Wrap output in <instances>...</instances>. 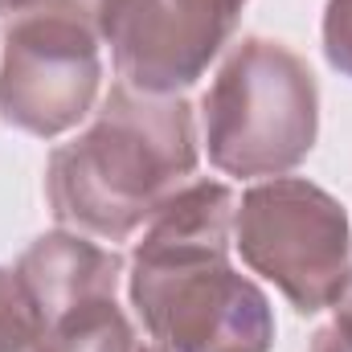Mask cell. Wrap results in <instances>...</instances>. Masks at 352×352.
Returning <instances> with one entry per match:
<instances>
[{
  "label": "cell",
  "mask_w": 352,
  "mask_h": 352,
  "mask_svg": "<svg viewBox=\"0 0 352 352\" xmlns=\"http://www.w3.org/2000/svg\"><path fill=\"white\" fill-rule=\"evenodd\" d=\"M234 246L299 316L336 307L352 287L349 213L303 176H270L242 192Z\"/></svg>",
  "instance_id": "5"
},
{
  "label": "cell",
  "mask_w": 352,
  "mask_h": 352,
  "mask_svg": "<svg viewBox=\"0 0 352 352\" xmlns=\"http://www.w3.org/2000/svg\"><path fill=\"white\" fill-rule=\"evenodd\" d=\"M0 352H50V332L29 307L16 270L0 266Z\"/></svg>",
  "instance_id": "9"
},
{
  "label": "cell",
  "mask_w": 352,
  "mask_h": 352,
  "mask_svg": "<svg viewBox=\"0 0 352 352\" xmlns=\"http://www.w3.org/2000/svg\"><path fill=\"white\" fill-rule=\"evenodd\" d=\"M102 0H21L0 50V115L58 140L94 111L102 87Z\"/></svg>",
  "instance_id": "4"
},
{
  "label": "cell",
  "mask_w": 352,
  "mask_h": 352,
  "mask_svg": "<svg viewBox=\"0 0 352 352\" xmlns=\"http://www.w3.org/2000/svg\"><path fill=\"white\" fill-rule=\"evenodd\" d=\"M209 164L238 180L287 176L320 135V87L307 62L270 37H242L201 98Z\"/></svg>",
  "instance_id": "3"
},
{
  "label": "cell",
  "mask_w": 352,
  "mask_h": 352,
  "mask_svg": "<svg viewBox=\"0 0 352 352\" xmlns=\"http://www.w3.org/2000/svg\"><path fill=\"white\" fill-rule=\"evenodd\" d=\"M238 201L221 180H188L144 221L127 299L164 352H270L274 307L230 266Z\"/></svg>",
  "instance_id": "1"
},
{
  "label": "cell",
  "mask_w": 352,
  "mask_h": 352,
  "mask_svg": "<svg viewBox=\"0 0 352 352\" xmlns=\"http://www.w3.org/2000/svg\"><path fill=\"white\" fill-rule=\"evenodd\" d=\"M135 328L115 295H98L70 307L50 324V352H140Z\"/></svg>",
  "instance_id": "8"
},
{
  "label": "cell",
  "mask_w": 352,
  "mask_h": 352,
  "mask_svg": "<svg viewBox=\"0 0 352 352\" xmlns=\"http://www.w3.org/2000/svg\"><path fill=\"white\" fill-rule=\"evenodd\" d=\"M246 0H102L98 29L119 82L180 94L226 50Z\"/></svg>",
  "instance_id": "6"
},
{
  "label": "cell",
  "mask_w": 352,
  "mask_h": 352,
  "mask_svg": "<svg viewBox=\"0 0 352 352\" xmlns=\"http://www.w3.org/2000/svg\"><path fill=\"white\" fill-rule=\"evenodd\" d=\"M16 283L29 299V307L37 311V320L50 324L62 320L70 307L98 299V295H115L123 258L107 246H98L90 234L78 230H54L41 234L21 258H16Z\"/></svg>",
  "instance_id": "7"
},
{
  "label": "cell",
  "mask_w": 352,
  "mask_h": 352,
  "mask_svg": "<svg viewBox=\"0 0 352 352\" xmlns=\"http://www.w3.org/2000/svg\"><path fill=\"white\" fill-rule=\"evenodd\" d=\"M16 4H21V0H0V12H4V16H12V12H16Z\"/></svg>",
  "instance_id": "12"
},
{
  "label": "cell",
  "mask_w": 352,
  "mask_h": 352,
  "mask_svg": "<svg viewBox=\"0 0 352 352\" xmlns=\"http://www.w3.org/2000/svg\"><path fill=\"white\" fill-rule=\"evenodd\" d=\"M192 107L115 82L94 123L50 152L45 201L62 230L127 242L197 173Z\"/></svg>",
  "instance_id": "2"
},
{
  "label": "cell",
  "mask_w": 352,
  "mask_h": 352,
  "mask_svg": "<svg viewBox=\"0 0 352 352\" xmlns=\"http://www.w3.org/2000/svg\"><path fill=\"white\" fill-rule=\"evenodd\" d=\"M140 352H164V349H160V344H144Z\"/></svg>",
  "instance_id": "13"
},
{
  "label": "cell",
  "mask_w": 352,
  "mask_h": 352,
  "mask_svg": "<svg viewBox=\"0 0 352 352\" xmlns=\"http://www.w3.org/2000/svg\"><path fill=\"white\" fill-rule=\"evenodd\" d=\"M324 58L352 78V0H328L324 8Z\"/></svg>",
  "instance_id": "10"
},
{
  "label": "cell",
  "mask_w": 352,
  "mask_h": 352,
  "mask_svg": "<svg viewBox=\"0 0 352 352\" xmlns=\"http://www.w3.org/2000/svg\"><path fill=\"white\" fill-rule=\"evenodd\" d=\"M311 352H352V287L349 295L336 303V320L316 332Z\"/></svg>",
  "instance_id": "11"
}]
</instances>
